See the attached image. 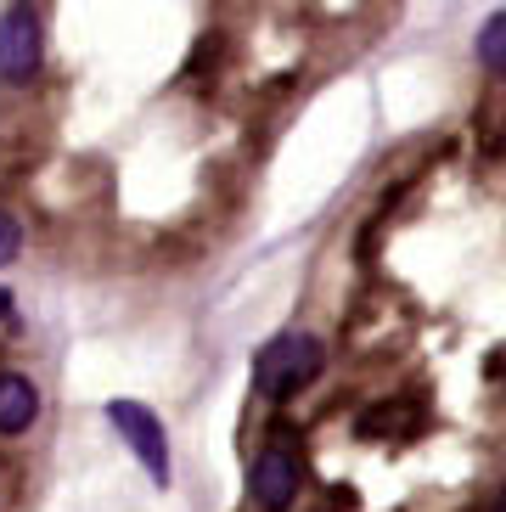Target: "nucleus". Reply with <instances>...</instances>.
Wrapping results in <instances>:
<instances>
[{"label":"nucleus","instance_id":"obj_1","mask_svg":"<svg viewBox=\"0 0 506 512\" xmlns=\"http://www.w3.org/2000/svg\"><path fill=\"white\" fill-rule=\"evenodd\" d=\"M321 372V344H315L310 332H282V338H270L265 349H259V361H253V383H259V394L265 400H293L310 377Z\"/></svg>","mask_w":506,"mask_h":512},{"label":"nucleus","instance_id":"obj_3","mask_svg":"<svg viewBox=\"0 0 506 512\" xmlns=\"http://www.w3.org/2000/svg\"><path fill=\"white\" fill-rule=\"evenodd\" d=\"M107 422H113V428L130 439V451L141 456V467H147L152 479L169 484V439H164V422L152 417L141 400H113V406H107Z\"/></svg>","mask_w":506,"mask_h":512},{"label":"nucleus","instance_id":"obj_2","mask_svg":"<svg viewBox=\"0 0 506 512\" xmlns=\"http://www.w3.org/2000/svg\"><path fill=\"white\" fill-rule=\"evenodd\" d=\"M298 484H304V462H298L293 445H265L253 456L248 490L259 501V512H287L298 501Z\"/></svg>","mask_w":506,"mask_h":512},{"label":"nucleus","instance_id":"obj_4","mask_svg":"<svg viewBox=\"0 0 506 512\" xmlns=\"http://www.w3.org/2000/svg\"><path fill=\"white\" fill-rule=\"evenodd\" d=\"M34 74H40V17L29 6H12L0 17V79L29 85Z\"/></svg>","mask_w":506,"mask_h":512},{"label":"nucleus","instance_id":"obj_6","mask_svg":"<svg viewBox=\"0 0 506 512\" xmlns=\"http://www.w3.org/2000/svg\"><path fill=\"white\" fill-rule=\"evenodd\" d=\"M478 57L490 74H506V12H495L484 29H478Z\"/></svg>","mask_w":506,"mask_h":512},{"label":"nucleus","instance_id":"obj_5","mask_svg":"<svg viewBox=\"0 0 506 512\" xmlns=\"http://www.w3.org/2000/svg\"><path fill=\"white\" fill-rule=\"evenodd\" d=\"M40 417V389L23 372H0V434H29Z\"/></svg>","mask_w":506,"mask_h":512},{"label":"nucleus","instance_id":"obj_8","mask_svg":"<svg viewBox=\"0 0 506 512\" xmlns=\"http://www.w3.org/2000/svg\"><path fill=\"white\" fill-rule=\"evenodd\" d=\"M0 321H12V293H0Z\"/></svg>","mask_w":506,"mask_h":512},{"label":"nucleus","instance_id":"obj_9","mask_svg":"<svg viewBox=\"0 0 506 512\" xmlns=\"http://www.w3.org/2000/svg\"><path fill=\"white\" fill-rule=\"evenodd\" d=\"M490 512H506V484L495 490V507H490Z\"/></svg>","mask_w":506,"mask_h":512},{"label":"nucleus","instance_id":"obj_7","mask_svg":"<svg viewBox=\"0 0 506 512\" xmlns=\"http://www.w3.org/2000/svg\"><path fill=\"white\" fill-rule=\"evenodd\" d=\"M17 248H23V226H17V220H12L6 209H0V265H12Z\"/></svg>","mask_w":506,"mask_h":512}]
</instances>
